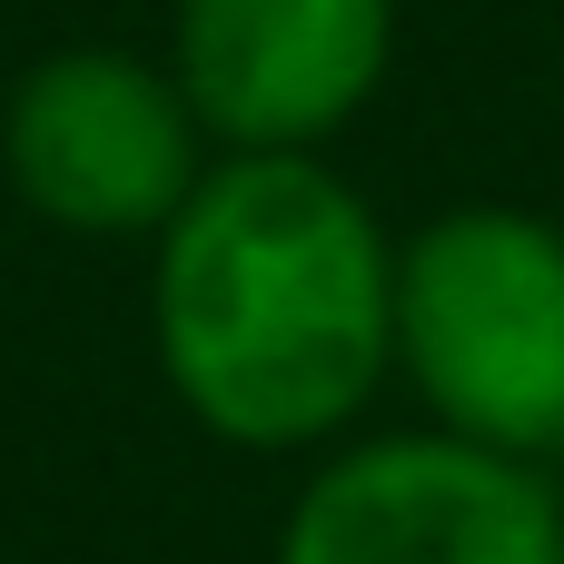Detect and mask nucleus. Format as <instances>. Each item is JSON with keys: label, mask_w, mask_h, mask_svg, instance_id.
<instances>
[{"label": "nucleus", "mask_w": 564, "mask_h": 564, "mask_svg": "<svg viewBox=\"0 0 564 564\" xmlns=\"http://www.w3.org/2000/svg\"><path fill=\"white\" fill-rule=\"evenodd\" d=\"M387 347V238L307 149L208 169L159 228V357L198 426L238 446H307L377 397Z\"/></svg>", "instance_id": "obj_1"}, {"label": "nucleus", "mask_w": 564, "mask_h": 564, "mask_svg": "<svg viewBox=\"0 0 564 564\" xmlns=\"http://www.w3.org/2000/svg\"><path fill=\"white\" fill-rule=\"evenodd\" d=\"M397 50V0H178V89L238 159L347 129Z\"/></svg>", "instance_id": "obj_5"}, {"label": "nucleus", "mask_w": 564, "mask_h": 564, "mask_svg": "<svg viewBox=\"0 0 564 564\" xmlns=\"http://www.w3.org/2000/svg\"><path fill=\"white\" fill-rule=\"evenodd\" d=\"M0 149L20 198L79 238L169 228L198 188V109L129 50H50L10 89Z\"/></svg>", "instance_id": "obj_3"}, {"label": "nucleus", "mask_w": 564, "mask_h": 564, "mask_svg": "<svg viewBox=\"0 0 564 564\" xmlns=\"http://www.w3.org/2000/svg\"><path fill=\"white\" fill-rule=\"evenodd\" d=\"M397 347L436 416L496 456L564 446V228L456 208L397 258Z\"/></svg>", "instance_id": "obj_2"}, {"label": "nucleus", "mask_w": 564, "mask_h": 564, "mask_svg": "<svg viewBox=\"0 0 564 564\" xmlns=\"http://www.w3.org/2000/svg\"><path fill=\"white\" fill-rule=\"evenodd\" d=\"M278 564H564V516L525 456L387 436L307 486Z\"/></svg>", "instance_id": "obj_4"}]
</instances>
